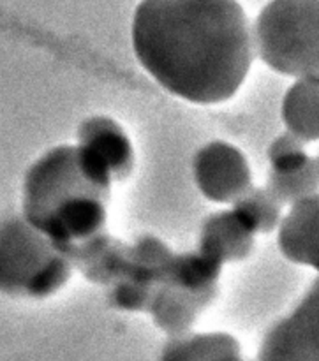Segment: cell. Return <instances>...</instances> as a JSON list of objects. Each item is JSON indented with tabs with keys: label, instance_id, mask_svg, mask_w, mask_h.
<instances>
[{
	"label": "cell",
	"instance_id": "1",
	"mask_svg": "<svg viewBox=\"0 0 319 361\" xmlns=\"http://www.w3.org/2000/svg\"><path fill=\"white\" fill-rule=\"evenodd\" d=\"M134 55L168 94L198 106L235 97L253 67V23L239 0H140Z\"/></svg>",
	"mask_w": 319,
	"mask_h": 361
},
{
	"label": "cell",
	"instance_id": "2",
	"mask_svg": "<svg viewBox=\"0 0 319 361\" xmlns=\"http://www.w3.org/2000/svg\"><path fill=\"white\" fill-rule=\"evenodd\" d=\"M256 56L289 78H319V0H268L253 23Z\"/></svg>",
	"mask_w": 319,
	"mask_h": 361
},
{
	"label": "cell",
	"instance_id": "3",
	"mask_svg": "<svg viewBox=\"0 0 319 361\" xmlns=\"http://www.w3.org/2000/svg\"><path fill=\"white\" fill-rule=\"evenodd\" d=\"M74 268L60 247L21 215L0 222V293L11 298L44 300L69 282Z\"/></svg>",
	"mask_w": 319,
	"mask_h": 361
},
{
	"label": "cell",
	"instance_id": "4",
	"mask_svg": "<svg viewBox=\"0 0 319 361\" xmlns=\"http://www.w3.org/2000/svg\"><path fill=\"white\" fill-rule=\"evenodd\" d=\"M99 194L109 197L83 175L74 145H59L39 155L25 171L21 217L37 228L49 214L74 197Z\"/></svg>",
	"mask_w": 319,
	"mask_h": 361
},
{
	"label": "cell",
	"instance_id": "5",
	"mask_svg": "<svg viewBox=\"0 0 319 361\" xmlns=\"http://www.w3.org/2000/svg\"><path fill=\"white\" fill-rule=\"evenodd\" d=\"M254 361H319V275L268 326Z\"/></svg>",
	"mask_w": 319,
	"mask_h": 361
},
{
	"label": "cell",
	"instance_id": "6",
	"mask_svg": "<svg viewBox=\"0 0 319 361\" xmlns=\"http://www.w3.org/2000/svg\"><path fill=\"white\" fill-rule=\"evenodd\" d=\"M193 178L201 196L215 204H233L253 187V171L243 152L221 140L198 148Z\"/></svg>",
	"mask_w": 319,
	"mask_h": 361
},
{
	"label": "cell",
	"instance_id": "7",
	"mask_svg": "<svg viewBox=\"0 0 319 361\" xmlns=\"http://www.w3.org/2000/svg\"><path fill=\"white\" fill-rule=\"evenodd\" d=\"M277 247L289 263L319 275V192L291 204L277 228Z\"/></svg>",
	"mask_w": 319,
	"mask_h": 361
},
{
	"label": "cell",
	"instance_id": "8",
	"mask_svg": "<svg viewBox=\"0 0 319 361\" xmlns=\"http://www.w3.org/2000/svg\"><path fill=\"white\" fill-rule=\"evenodd\" d=\"M76 143L97 155L115 182L126 180L133 173V143L124 127L112 116L92 115L81 120L76 129Z\"/></svg>",
	"mask_w": 319,
	"mask_h": 361
},
{
	"label": "cell",
	"instance_id": "9",
	"mask_svg": "<svg viewBox=\"0 0 319 361\" xmlns=\"http://www.w3.org/2000/svg\"><path fill=\"white\" fill-rule=\"evenodd\" d=\"M256 245V235L251 233L231 208L208 215L200 226L196 249L219 264L247 259Z\"/></svg>",
	"mask_w": 319,
	"mask_h": 361
},
{
	"label": "cell",
	"instance_id": "10",
	"mask_svg": "<svg viewBox=\"0 0 319 361\" xmlns=\"http://www.w3.org/2000/svg\"><path fill=\"white\" fill-rule=\"evenodd\" d=\"M217 296L191 295L182 289L159 286L154 289L147 312L150 314L155 328L169 337L193 331L198 317L207 307L215 302Z\"/></svg>",
	"mask_w": 319,
	"mask_h": 361
},
{
	"label": "cell",
	"instance_id": "11",
	"mask_svg": "<svg viewBox=\"0 0 319 361\" xmlns=\"http://www.w3.org/2000/svg\"><path fill=\"white\" fill-rule=\"evenodd\" d=\"M242 345L226 331H189L169 337L159 361H221L242 360Z\"/></svg>",
	"mask_w": 319,
	"mask_h": 361
},
{
	"label": "cell",
	"instance_id": "12",
	"mask_svg": "<svg viewBox=\"0 0 319 361\" xmlns=\"http://www.w3.org/2000/svg\"><path fill=\"white\" fill-rule=\"evenodd\" d=\"M286 130L303 143L319 141V78H296L281 104Z\"/></svg>",
	"mask_w": 319,
	"mask_h": 361
},
{
	"label": "cell",
	"instance_id": "13",
	"mask_svg": "<svg viewBox=\"0 0 319 361\" xmlns=\"http://www.w3.org/2000/svg\"><path fill=\"white\" fill-rule=\"evenodd\" d=\"M222 268V264L198 249L189 252H173L164 270L162 286L182 289L191 295L217 296Z\"/></svg>",
	"mask_w": 319,
	"mask_h": 361
},
{
	"label": "cell",
	"instance_id": "14",
	"mask_svg": "<svg viewBox=\"0 0 319 361\" xmlns=\"http://www.w3.org/2000/svg\"><path fill=\"white\" fill-rule=\"evenodd\" d=\"M282 208L284 207L281 204V201L265 185H253L231 204L233 214L256 236L277 231L282 215H284Z\"/></svg>",
	"mask_w": 319,
	"mask_h": 361
},
{
	"label": "cell",
	"instance_id": "15",
	"mask_svg": "<svg viewBox=\"0 0 319 361\" xmlns=\"http://www.w3.org/2000/svg\"><path fill=\"white\" fill-rule=\"evenodd\" d=\"M268 190L281 201L282 207H291L299 201L307 200L319 192V169L314 157L302 168L288 173L268 171L267 183Z\"/></svg>",
	"mask_w": 319,
	"mask_h": 361
},
{
	"label": "cell",
	"instance_id": "16",
	"mask_svg": "<svg viewBox=\"0 0 319 361\" xmlns=\"http://www.w3.org/2000/svg\"><path fill=\"white\" fill-rule=\"evenodd\" d=\"M267 159L272 173H288L306 166L311 161V155L307 154L303 141L284 130L268 145Z\"/></svg>",
	"mask_w": 319,
	"mask_h": 361
},
{
	"label": "cell",
	"instance_id": "17",
	"mask_svg": "<svg viewBox=\"0 0 319 361\" xmlns=\"http://www.w3.org/2000/svg\"><path fill=\"white\" fill-rule=\"evenodd\" d=\"M154 289L155 288L140 284L131 279H119L109 286L108 300L113 309L124 310V312H147Z\"/></svg>",
	"mask_w": 319,
	"mask_h": 361
},
{
	"label": "cell",
	"instance_id": "18",
	"mask_svg": "<svg viewBox=\"0 0 319 361\" xmlns=\"http://www.w3.org/2000/svg\"><path fill=\"white\" fill-rule=\"evenodd\" d=\"M314 161H316V166H318V169H319V152H318L316 157H314Z\"/></svg>",
	"mask_w": 319,
	"mask_h": 361
},
{
	"label": "cell",
	"instance_id": "19",
	"mask_svg": "<svg viewBox=\"0 0 319 361\" xmlns=\"http://www.w3.org/2000/svg\"><path fill=\"white\" fill-rule=\"evenodd\" d=\"M221 361H243V358L242 360H221Z\"/></svg>",
	"mask_w": 319,
	"mask_h": 361
}]
</instances>
